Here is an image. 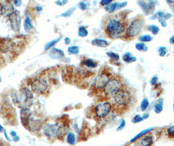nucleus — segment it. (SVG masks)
I'll return each mask as SVG.
<instances>
[{"instance_id":"26","label":"nucleus","mask_w":174,"mask_h":146,"mask_svg":"<svg viewBox=\"0 0 174 146\" xmlns=\"http://www.w3.org/2000/svg\"><path fill=\"white\" fill-rule=\"evenodd\" d=\"M88 35V31L86 28L84 27V26H81L79 27V30H78V35L81 37H85Z\"/></svg>"},{"instance_id":"34","label":"nucleus","mask_w":174,"mask_h":146,"mask_svg":"<svg viewBox=\"0 0 174 146\" xmlns=\"http://www.w3.org/2000/svg\"><path fill=\"white\" fill-rule=\"evenodd\" d=\"M75 10V8L74 7H73V8H71L70 9H68L67 11H66L65 12L63 13V14H61V16H64V17H67V16H69L70 15H71L72 14H73L74 11Z\"/></svg>"},{"instance_id":"13","label":"nucleus","mask_w":174,"mask_h":146,"mask_svg":"<svg viewBox=\"0 0 174 146\" xmlns=\"http://www.w3.org/2000/svg\"><path fill=\"white\" fill-rule=\"evenodd\" d=\"M127 5V2H123L122 3H110L107 5L105 6L104 9L108 12H113L116 9H120L124 7Z\"/></svg>"},{"instance_id":"52","label":"nucleus","mask_w":174,"mask_h":146,"mask_svg":"<svg viewBox=\"0 0 174 146\" xmlns=\"http://www.w3.org/2000/svg\"><path fill=\"white\" fill-rule=\"evenodd\" d=\"M0 146H3V145L1 144V143H0Z\"/></svg>"},{"instance_id":"49","label":"nucleus","mask_w":174,"mask_h":146,"mask_svg":"<svg viewBox=\"0 0 174 146\" xmlns=\"http://www.w3.org/2000/svg\"><path fill=\"white\" fill-rule=\"evenodd\" d=\"M37 11H41V10L42 9V8L41 7V6H37Z\"/></svg>"},{"instance_id":"50","label":"nucleus","mask_w":174,"mask_h":146,"mask_svg":"<svg viewBox=\"0 0 174 146\" xmlns=\"http://www.w3.org/2000/svg\"><path fill=\"white\" fill-rule=\"evenodd\" d=\"M56 3H57V4H58V5H63V3H62L61 1H58L56 2Z\"/></svg>"},{"instance_id":"40","label":"nucleus","mask_w":174,"mask_h":146,"mask_svg":"<svg viewBox=\"0 0 174 146\" xmlns=\"http://www.w3.org/2000/svg\"><path fill=\"white\" fill-rule=\"evenodd\" d=\"M111 2V0H103L100 1V4L103 5H107Z\"/></svg>"},{"instance_id":"21","label":"nucleus","mask_w":174,"mask_h":146,"mask_svg":"<svg viewBox=\"0 0 174 146\" xmlns=\"http://www.w3.org/2000/svg\"><path fill=\"white\" fill-rule=\"evenodd\" d=\"M33 27V26L32 25V23L31 22V19L29 17V16H26V18L25 19V21H24V29L25 31H30L31 29Z\"/></svg>"},{"instance_id":"2","label":"nucleus","mask_w":174,"mask_h":146,"mask_svg":"<svg viewBox=\"0 0 174 146\" xmlns=\"http://www.w3.org/2000/svg\"><path fill=\"white\" fill-rule=\"evenodd\" d=\"M121 87H122V84H121L120 80L114 77L111 78L108 81V83L104 87L103 90L106 96L114 97Z\"/></svg>"},{"instance_id":"23","label":"nucleus","mask_w":174,"mask_h":146,"mask_svg":"<svg viewBox=\"0 0 174 146\" xmlns=\"http://www.w3.org/2000/svg\"><path fill=\"white\" fill-rule=\"evenodd\" d=\"M67 141L68 144L70 145H74L76 142V136L73 132H69L68 133L67 136Z\"/></svg>"},{"instance_id":"32","label":"nucleus","mask_w":174,"mask_h":146,"mask_svg":"<svg viewBox=\"0 0 174 146\" xmlns=\"http://www.w3.org/2000/svg\"><path fill=\"white\" fill-rule=\"evenodd\" d=\"M61 37L60 38H58V39H56V40H52V42H49V43H48L47 45H46V46H45V50H48L49 48L53 47L54 45L55 44H56L58 42H59V41H60L61 40Z\"/></svg>"},{"instance_id":"10","label":"nucleus","mask_w":174,"mask_h":146,"mask_svg":"<svg viewBox=\"0 0 174 146\" xmlns=\"http://www.w3.org/2000/svg\"><path fill=\"white\" fill-rule=\"evenodd\" d=\"M110 78L106 74H100L98 76L93 82V86L97 89H103Z\"/></svg>"},{"instance_id":"5","label":"nucleus","mask_w":174,"mask_h":146,"mask_svg":"<svg viewBox=\"0 0 174 146\" xmlns=\"http://www.w3.org/2000/svg\"><path fill=\"white\" fill-rule=\"evenodd\" d=\"M31 90L35 93L42 94L47 90L48 88V83L43 78H37L31 81L30 83Z\"/></svg>"},{"instance_id":"8","label":"nucleus","mask_w":174,"mask_h":146,"mask_svg":"<svg viewBox=\"0 0 174 146\" xmlns=\"http://www.w3.org/2000/svg\"><path fill=\"white\" fill-rule=\"evenodd\" d=\"M42 126V123L40 119H35L32 116L29 118L26 123L25 127L31 131H38L40 130Z\"/></svg>"},{"instance_id":"44","label":"nucleus","mask_w":174,"mask_h":146,"mask_svg":"<svg viewBox=\"0 0 174 146\" xmlns=\"http://www.w3.org/2000/svg\"><path fill=\"white\" fill-rule=\"evenodd\" d=\"M11 136H12V138H14V137H15L16 136H17V134H16V132L15 131H12L11 132Z\"/></svg>"},{"instance_id":"39","label":"nucleus","mask_w":174,"mask_h":146,"mask_svg":"<svg viewBox=\"0 0 174 146\" xmlns=\"http://www.w3.org/2000/svg\"><path fill=\"white\" fill-rule=\"evenodd\" d=\"M79 5H80V8L82 9V10H86L87 9V5L86 3H85L83 1H81L79 3Z\"/></svg>"},{"instance_id":"4","label":"nucleus","mask_w":174,"mask_h":146,"mask_svg":"<svg viewBox=\"0 0 174 146\" xmlns=\"http://www.w3.org/2000/svg\"><path fill=\"white\" fill-rule=\"evenodd\" d=\"M114 97L116 103L120 105H129L132 100V95L130 91L124 87H121Z\"/></svg>"},{"instance_id":"12","label":"nucleus","mask_w":174,"mask_h":146,"mask_svg":"<svg viewBox=\"0 0 174 146\" xmlns=\"http://www.w3.org/2000/svg\"><path fill=\"white\" fill-rule=\"evenodd\" d=\"M32 116L31 110L28 107H23L20 110L21 122L24 127H25L29 118Z\"/></svg>"},{"instance_id":"19","label":"nucleus","mask_w":174,"mask_h":146,"mask_svg":"<svg viewBox=\"0 0 174 146\" xmlns=\"http://www.w3.org/2000/svg\"><path fill=\"white\" fill-rule=\"evenodd\" d=\"M123 59L126 63H130L136 61V58L133 56L130 53H127L124 54L123 57Z\"/></svg>"},{"instance_id":"9","label":"nucleus","mask_w":174,"mask_h":146,"mask_svg":"<svg viewBox=\"0 0 174 146\" xmlns=\"http://www.w3.org/2000/svg\"><path fill=\"white\" fill-rule=\"evenodd\" d=\"M15 12V8L12 3L6 1L3 2L0 6V13L4 17H9Z\"/></svg>"},{"instance_id":"31","label":"nucleus","mask_w":174,"mask_h":146,"mask_svg":"<svg viewBox=\"0 0 174 146\" xmlns=\"http://www.w3.org/2000/svg\"><path fill=\"white\" fill-rule=\"evenodd\" d=\"M68 51L70 54H78L79 53V48L78 46H71L68 48Z\"/></svg>"},{"instance_id":"24","label":"nucleus","mask_w":174,"mask_h":146,"mask_svg":"<svg viewBox=\"0 0 174 146\" xmlns=\"http://www.w3.org/2000/svg\"><path fill=\"white\" fill-rule=\"evenodd\" d=\"M84 64L88 68H93L97 66V63L96 62H95L93 60L90 59V58H88L84 61Z\"/></svg>"},{"instance_id":"3","label":"nucleus","mask_w":174,"mask_h":146,"mask_svg":"<svg viewBox=\"0 0 174 146\" xmlns=\"http://www.w3.org/2000/svg\"><path fill=\"white\" fill-rule=\"evenodd\" d=\"M144 25L143 19L142 18H138L130 23L128 27L126 35L128 37H134L140 33Z\"/></svg>"},{"instance_id":"33","label":"nucleus","mask_w":174,"mask_h":146,"mask_svg":"<svg viewBox=\"0 0 174 146\" xmlns=\"http://www.w3.org/2000/svg\"><path fill=\"white\" fill-rule=\"evenodd\" d=\"M107 55L110 58L114 60H119V55L117 53H114V52H108V53H107Z\"/></svg>"},{"instance_id":"25","label":"nucleus","mask_w":174,"mask_h":146,"mask_svg":"<svg viewBox=\"0 0 174 146\" xmlns=\"http://www.w3.org/2000/svg\"><path fill=\"white\" fill-rule=\"evenodd\" d=\"M138 3L140 4L141 7L142 8V9L144 11V12H145L146 14H149V13L152 12L151 11V10L149 9V6L148 5V4H147V3L146 2L144 1H139Z\"/></svg>"},{"instance_id":"15","label":"nucleus","mask_w":174,"mask_h":146,"mask_svg":"<svg viewBox=\"0 0 174 146\" xmlns=\"http://www.w3.org/2000/svg\"><path fill=\"white\" fill-rule=\"evenodd\" d=\"M153 144V138L152 136H146L140 141V146H151Z\"/></svg>"},{"instance_id":"51","label":"nucleus","mask_w":174,"mask_h":146,"mask_svg":"<svg viewBox=\"0 0 174 146\" xmlns=\"http://www.w3.org/2000/svg\"><path fill=\"white\" fill-rule=\"evenodd\" d=\"M1 76H0V83H1Z\"/></svg>"},{"instance_id":"6","label":"nucleus","mask_w":174,"mask_h":146,"mask_svg":"<svg viewBox=\"0 0 174 146\" xmlns=\"http://www.w3.org/2000/svg\"><path fill=\"white\" fill-rule=\"evenodd\" d=\"M111 110V105L109 102L99 103L95 106V113L98 118H104L108 115Z\"/></svg>"},{"instance_id":"18","label":"nucleus","mask_w":174,"mask_h":146,"mask_svg":"<svg viewBox=\"0 0 174 146\" xmlns=\"http://www.w3.org/2000/svg\"><path fill=\"white\" fill-rule=\"evenodd\" d=\"M92 44L94 45H97V46L100 47H106L108 45V42L106 40H103V39L99 38H95L92 41Z\"/></svg>"},{"instance_id":"17","label":"nucleus","mask_w":174,"mask_h":146,"mask_svg":"<svg viewBox=\"0 0 174 146\" xmlns=\"http://www.w3.org/2000/svg\"><path fill=\"white\" fill-rule=\"evenodd\" d=\"M68 129L65 125H61L57 126V137L62 138L67 134Z\"/></svg>"},{"instance_id":"36","label":"nucleus","mask_w":174,"mask_h":146,"mask_svg":"<svg viewBox=\"0 0 174 146\" xmlns=\"http://www.w3.org/2000/svg\"><path fill=\"white\" fill-rule=\"evenodd\" d=\"M167 132H168V136H170V137L173 138V135H174V127H173V125H172L171 127H170L167 129Z\"/></svg>"},{"instance_id":"41","label":"nucleus","mask_w":174,"mask_h":146,"mask_svg":"<svg viewBox=\"0 0 174 146\" xmlns=\"http://www.w3.org/2000/svg\"><path fill=\"white\" fill-rule=\"evenodd\" d=\"M159 21L160 22V24H161L163 27H166V26L167 25V24L165 21V19L164 18H159Z\"/></svg>"},{"instance_id":"1","label":"nucleus","mask_w":174,"mask_h":146,"mask_svg":"<svg viewBox=\"0 0 174 146\" xmlns=\"http://www.w3.org/2000/svg\"><path fill=\"white\" fill-rule=\"evenodd\" d=\"M126 25L119 19L111 18L107 21L106 32L110 38L116 39L121 37L125 31Z\"/></svg>"},{"instance_id":"11","label":"nucleus","mask_w":174,"mask_h":146,"mask_svg":"<svg viewBox=\"0 0 174 146\" xmlns=\"http://www.w3.org/2000/svg\"><path fill=\"white\" fill-rule=\"evenodd\" d=\"M43 132L48 138H52L57 137V126L50 123L46 125L44 127Z\"/></svg>"},{"instance_id":"27","label":"nucleus","mask_w":174,"mask_h":146,"mask_svg":"<svg viewBox=\"0 0 174 146\" xmlns=\"http://www.w3.org/2000/svg\"><path fill=\"white\" fill-rule=\"evenodd\" d=\"M149 102L148 99L147 98H144L143 99V101H142V103H141V110H142V111H145V110L147 109V107L149 106Z\"/></svg>"},{"instance_id":"35","label":"nucleus","mask_w":174,"mask_h":146,"mask_svg":"<svg viewBox=\"0 0 174 146\" xmlns=\"http://www.w3.org/2000/svg\"><path fill=\"white\" fill-rule=\"evenodd\" d=\"M143 117H142L139 114H137V115H136L134 117L133 121L134 123H139L140 122H142V121H143Z\"/></svg>"},{"instance_id":"42","label":"nucleus","mask_w":174,"mask_h":146,"mask_svg":"<svg viewBox=\"0 0 174 146\" xmlns=\"http://www.w3.org/2000/svg\"><path fill=\"white\" fill-rule=\"evenodd\" d=\"M157 81H158V78H157V77H153L151 81V84L152 85H153V84H155L157 83Z\"/></svg>"},{"instance_id":"14","label":"nucleus","mask_w":174,"mask_h":146,"mask_svg":"<svg viewBox=\"0 0 174 146\" xmlns=\"http://www.w3.org/2000/svg\"><path fill=\"white\" fill-rule=\"evenodd\" d=\"M12 47V42L9 39H4L0 42V51L5 53Z\"/></svg>"},{"instance_id":"22","label":"nucleus","mask_w":174,"mask_h":146,"mask_svg":"<svg viewBox=\"0 0 174 146\" xmlns=\"http://www.w3.org/2000/svg\"><path fill=\"white\" fill-rule=\"evenodd\" d=\"M163 99H160L158 102L155 104V111L157 114H160L163 110Z\"/></svg>"},{"instance_id":"29","label":"nucleus","mask_w":174,"mask_h":146,"mask_svg":"<svg viewBox=\"0 0 174 146\" xmlns=\"http://www.w3.org/2000/svg\"><path fill=\"white\" fill-rule=\"evenodd\" d=\"M136 50L139 51H147L148 48L143 43H138L136 44Z\"/></svg>"},{"instance_id":"43","label":"nucleus","mask_w":174,"mask_h":146,"mask_svg":"<svg viewBox=\"0 0 174 146\" xmlns=\"http://www.w3.org/2000/svg\"><path fill=\"white\" fill-rule=\"evenodd\" d=\"M65 44H66L67 45L69 44V43L71 42L70 38H68V37H66V38H65Z\"/></svg>"},{"instance_id":"30","label":"nucleus","mask_w":174,"mask_h":146,"mask_svg":"<svg viewBox=\"0 0 174 146\" xmlns=\"http://www.w3.org/2000/svg\"><path fill=\"white\" fill-rule=\"evenodd\" d=\"M153 40V38L151 37L149 35H146L142 36V37L139 38V40L142 42H150Z\"/></svg>"},{"instance_id":"46","label":"nucleus","mask_w":174,"mask_h":146,"mask_svg":"<svg viewBox=\"0 0 174 146\" xmlns=\"http://www.w3.org/2000/svg\"><path fill=\"white\" fill-rule=\"evenodd\" d=\"M19 140H20V138H19L18 136H16L15 137L13 138V140H14L15 142H18Z\"/></svg>"},{"instance_id":"38","label":"nucleus","mask_w":174,"mask_h":146,"mask_svg":"<svg viewBox=\"0 0 174 146\" xmlns=\"http://www.w3.org/2000/svg\"><path fill=\"white\" fill-rule=\"evenodd\" d=\"M125 125H126V122H125V121H124V119H122V120H121L119 126L118 127V128L117 129V131H121V130H122V129L124 127V126H125Z\"/></svg>"},{"instance_id":"28","label":"nucleus","mask_w":174,"mask_h":146,"mask_svg":"<svg viewBox=\"0 0 174 146\" xmlns=\"http://www.w3.org/2000/svg\"><path fill=\"white\" fill-rule=\"evenodd\" d=\"M148 30L150 31L154 35H157L158 32H159V27H157V25H151L148 27Z\"/></svg>"},{"instance_id":"45","label":"nucleus","mask_w":174,"mask_h":146,"mask_svg":"<svg viewBox=\"0 0 174 146\" xmlns=\"http://www.w3.org/2000/svg\"><path fill=\"white\" fill-rule=\"evenodd\" d=\"M14 3H15V4L16 6H20V5L21 3H22V1H15Z\"/></svg>"},{"instance_id":"7","label":"nucleus","mask_w":174,"mask_h":146,"mask_svg":"<svg viewBox=\"0 0 174 146\" xmlns=\"http://www.w3.org/2000/svg\"><path fill=\"white\" fill-rule=\"evenodd\" d=\"M9 21L11 27L15 31H19L21 27V16L19 11H15V12L9 16Z\"/></svg>"},{"instance_id":"20","label":"nucleus","mask_w":174,"mask_h":146,"mask_svg":"<svg viewBox=\"0 0 174 146\" xmlns=\"http://www.w3.org/2000/svg\"><path fill=\"white\" fill-rule=\"evenodd\" d=\"M153 129V128H149V129H146V130H143V131H142V132H140L139 134H138L136 136H134V137L130 140V142H134L136 141L138 139H139L141 137H143L144 135H146V134H147V133L149 132Z\"/></svg>"},{"instance_id":"37","label":"nucleus","mask_w":174,"mask_h":146,"mask_svg":"<svg viewBox=\"0 0 174 146\" xmlns=\"http://www.w3.org/2000/svg\"><path fill=\"white\" fill-rule=\"evenodd\" d=\"M160 56L164 57L166 54V49L165 47H160L159 50Z\"/></svg>"},{"instance_id":"16","label":"nucleus","mask_w":174,"mask_h":146,"mask_svg":"<svg viewBox=\"0 0 174 146\" xmlns=\"http://www.w3.org/2000/svg\"><path fill=\"white\" fill-rule=\"evenodd\" d=\"M50 56L52 58H61L64 57L63 52L57 48H53L50 52Z\"/></svg>"},{"instance_id":"48","label":"nucleus","mask_w":174,"mask_h":146,"mask_svg":"<svg viewBox=\"0 0 174 146\" xmlns=\"http://www.w3.org/2000/svg\"><path fill=\"white\" fill-rule=\"evenodd\" d=\"M170 43H171L172 44H173V37H171V38H170Z\"/></svg>"},{"instance_id":"47","label":"nucleus","mask_w":174,"mask_h":146,"mask_svg":"<svg viewBox=\"0 0 174 146\" xmlns=\"http://www.w3.org/2000/svg\"><path fill=\"white\" fill-rule=\"evenodd\" d=\"M5 131V129L1 125H0V132H3Z\"/></svg>"}]
</instances>
